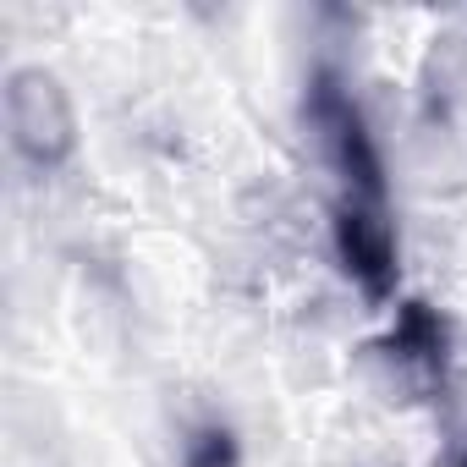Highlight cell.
<instances>
[{
    "instance_id": "cell-1",
    "label": "cell",
    "mask_w": 467,
    "mask_h": 467,
    "mask_svg": "<svg viewBox=\"0 0 467 467\" xmlns=\"http://www.w3.org/2000/svg\"><path fill=\"white\" fill-rule=\"evenodd\" d=\"M303 116H308V127L319 132L330 171L341 176V192H347V198L385 203V160H379V143H374V132H368V116L358 110V99H352V88L341 83V72L319 67V72L308 78Z\"/></svg>"
},
{
    "instance_id": "cell-2",
    "label": "cell",
    "mask_w": 467,
    "mask_h": 467,
    "mask_svg": "<svg viewBox=\"0 0 467 467\" xmlns=\"http://www.w3.org/2000/svg\"><path fill=\"white\" fill-rule=\"evenodd\" d=\"M0 116H6V143L12 154L50 176L72 160L78 149V116H72V94L61 88L56 72L45 67H17L6 78V94H0Z\"/></svg>"
},
{
    "instance_id": "cell-3",
    "label": "cell",
    "mask_w": 467,
    "mask_h": 467,
    "mask_svg": "<svg viewBox=\"0 0 467 467\" xmlns=\"http://www.w3.org/2000/svg\"><path fill=\"white\" fill-rule=\"evenodd\" d=\"M330 248L336 265L347 270V281L368 297V303H390L396 297V231H390V209L368 203V198H336L330 209Z\"/></svg>"
},
{
    "instance_id": "cell-4",
    "label": "cell",
    "mask_w": 467,
    "mask_h": 467,
    "mask_svg": "<svg viewBox=\"0 0 467 467\" xmlns=\"http://www.w3.org/2000/svg\"><path fill=\"white\" fill-rule=\"evenodd\" d=\"M379 347L401 374L445 390V379H451V325H445V314L434 303H423V297L396 303V319H390Z\"/></svg>"
},
{
    "instance_id": "cell-5",
    "label": "cell",
    "mask_w": 467,
    "mask_h": 467,
    "mask_svg": "<svg viewBox=\"0 0 467 467\" xmlns=\"http://www.w3.org/2000/svg\"><path fill=\"white\" fill-rule=\"evenodd\" d=\"M237 434L225 423H198L182 445V467H237Z\"/></svg>"
},
{
    "instance_id": "cell-6",
    "label": "cell",
    "mask_w": 467,
    "mask_h": 467,
    "mask_svg": "<svg viewBox=\"0 0 467 467\" xmlns=\"http://www.w3.org/2000/svg\"><path fill=\"white\" fill-rule=\"evenodd\" d=\"M456 467H467V451H462V456H456Z\"/></svg>"
}]
</instances>
